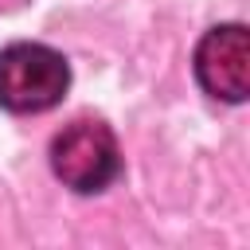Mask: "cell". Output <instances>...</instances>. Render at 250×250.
I'll use <instances>...</instances> for the list:
<instances>
[{
	"label": "cell",
	"mask_w": 250,
	"mask_h": 250,
	"mask_svg": "<svg viewBox=\"0 0 250 250\" xmlns=\"http://www.w3.org/2000/svg\"><path fill=\"white\" fill-rule=\"evenodd\" d=\"M51 168L66 188H74L82 195L109 188L121 172V148H117L113 129L105 121H90V117L70 121L51 141Z\"/></svg>",
	"instance_id": "cell-2"
},
{
	"label": "cell",
	"mask_w": 250,
	"mask_h": 250,
	"mask_svg": "<svg viewBox=\"0 0 250 250\" xmlns=\"http://www.w3.org/2000/svg\"><path fill=\"white\" fill-rule=\"evenodd\" d=\"M195 78L211 98L246 102V94H250V35L242 23H219L199 39Z\"/></svg>",
	"instance_id": "cell-3"
},
{
	"label": "cell",
	"mask_w": 250,
	"mask_h": 250,
	"mask_svg": "<svg viewBox=\"0 0 250 250\" xmlns=\"http://www.w3.org/2000/svg\"><path fill=\"white\" fill-rule=\"evenodd\" d=\"M70 66L43 43H12L0 51V105L12 113H43L62 102Z\"/></svg>",
	"instance_id": "cell-1"
}]
</instances>
